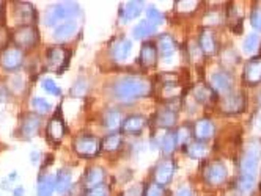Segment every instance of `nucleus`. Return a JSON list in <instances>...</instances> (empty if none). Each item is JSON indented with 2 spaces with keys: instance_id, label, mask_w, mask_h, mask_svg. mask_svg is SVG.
I'll return each instance as SVG.
<instances>
[{
  "instance_id": "obj_1",
  "label": "nucleus",
  "mask_w": 261,
  "mask_h": 196,
  "mask_svg": "<svg viewBox=\"0 0 261 196\" xmlns=\"http://www.w3.org/2000/svg\"><path fill=\"white\" fill-rule=\"evenodd\" d=\"M114 97L118 102L129 104L151 93V82L142 76H124L114 85Z\"/></svg>"
},
{
  "instance_id": "obj_2",
  "label": "nucleus",
  "mask_w": 261,
  "mask_h": 196,
  "mask_svg": "<svg viewBox=\"0 0 261 196\" xmlns=\"http://www.w3.org/2000/svg\"><path fill=\"white\" fill-rule=\"evenodd\" d=\"M81 13V8L76 2H60L50 5L44 13V24L47 27H57L66 21L74 19Z\"/></svg>"
},
{
  "instance_id": "obj_3",
  "label": "nucleus",
  "mask_w": 261,
  "mask_h": 196,
  "mask_svg": "<svg viewBox=\"0 0 261 196\" xmlns=\"http://www.w3.org/2000/svg\"><path fill=\"white\" fill-rule=\"evenodd\" d=\"M228 177V170L225 164L220 162V160H211L206 165L203 167V179L208 185L217 187L222 185L227 181Z\"/></svg>"
},
{
  "instance_id": "obj_4",
  "label": "nucleus",
  "mask_w": 261,
  "mask_h": 196,
  "mask_svg": "<svg viewBox=\"0 0 261 196\" xmlns=\"http://www.w3.org/2000/svg\"><path fill=\"white\" fill-rule=\"evenodd\" d=\"M259 157H261V149L258 145H249L241 157V176H250L256 177L258 165H259Z\"/></svg>"
},
{
  "instance_id": "obj_5",
  "label": "nucleus",
  "mask_w": 261,
  "mask_h": 196,
  "mask_svg": "<svg viewBox=\"0 0 261 196\" xmlns=\"http://www.w3.org/2000/svg\"><path fill=\"white\" fill-rule=\"evenodd\" d=\"M72 148L77 155L84 158H91L98 155V152L101 151V140L93 135H81L74 140Z\"/></svg>"
},
{
  "instance_id": "obj_6",
  "label": "nucleus",
  "mask_w": 261,
  "mask_h": 196,
  "mask_svg": "<svg viewBox=\"0 0 261 196\" xmlns=\"http://www.w3.org/2000/svg\"><path fill=\"white\" fill-rule=\"evenodd\" d=\"M219 109L225 115H238L246 109V96L242 93H228L223 94L219 101Z\"/></svg>"
},
{
  "instance_id": "obj_7",
  "label": "nucleus",
  "mask_w": 261,
  "mask_h": 196,
  "mask_svg": "<svg viewBox=\"0 0 261 196\" xmlns=\"http://www.w3.org/2000/svg\"><path fill=\"white\" fill-rule=\"evenodd\" d=\"M13 41L17 49H32L38 43V31L33 25H21L13 33Z\"/></svg>"
},
{
  "instance_id": "obj_8",
  "label": "nucleus",
  "mask_w": 261,
  "mask_h": 196,
  "mask_svg": "<svg viewBox=\"0 0 261 196\" xmlns=\"http://www.w3.org/2000/svg\"><path fill=\"white\" fill-rule=\"evenodd\" d=\"M175 170H176V167H175V162L172 158L165 157V158L159 160L154 167V184H158L161 187L167 185L172 181Z\"/></svg>"
},
{
  "instance_id": "obj_9",
  "label": "nucleus",
  "mask_w": 261,
  "mask_h": 196,
  "mask_svg": "<svg viewBox=\"0 0 261 196\" xmlns=\"http://www.w3.org/2000/svg\"><path fill=\"white\" fill-rule=\"evenodd\" d=\"M24 63V53L21 49L17 47H7L2 55H0V64L8 73H13V71H17Z\"/></svg>"
},
{
  "instance_id": "obj_10",
  "label": "nucleus",
  "mask_w": 261,
  "mask_h": 196,
  "mask_svg": "<svg viewBox=\"0 0 261 196\" xmlns=\"http://www.w3.org/2000/svg\"><path fill=\"white\" fill-rule=\"evenodd\" d=\"M68 55L69 53L60 47V46H54L47 50L46 53V68L49 71H62L65 69L68 63Z\"/></svg>"
},
{
  "instance_id": "obj_11",
  "label": "nucleus",
  "mask_w": 261,
  "mask_h": 196,
  "mask_svg": "<svg viewBox=\"0 0 261 196\" xmlns=\"http://www.w3.org/2000/svg\"><path fill=\"white\" fill-rule=\"evenodd\" d=\"M211 88L216 91V94H228L233 88V76L227 71H216L211 76Z\"/></svg>"
},
{
  "instance_id": "obj_12",
  "label": "nucleus",
  "mask_w": 261,
  "mask_h": 196,
  "mask_svg": "<svg viewBox=\"0 0 261 196\" xmlns=\"http://www.w3.org/2000/svg\"><path fill=\"white\" fill-rule=\"evenodd\" d=\"M242 80L249 86L261 83V57H253L246 63L242 71Z\"/></svg>"
},
{
  "instance_id": "obj_13",
  "label": "nucleus",
  "mask_w": 261,
  "mask_h": 196,
  "mask_svg": "<svg viewBox=\"0 0 261 196\" xmlns=\"http://www.w3.org/2000/svg\"><path fill=\"white\" fill-rule=\"evenodd\" d=\"M158 46L156 43H151V41H145L140 47V57H139V61L142 64V68L145 69H151L156 66L158 63Z\"/></svg>"
},
{
  "instance_id": "obj_14",
  "label": "nucleus",
  "mask_w": 261,
  "mask_h": 196,
  "mask_svg": "<svg viewBox=\"0 0 261 196\" xmlns=\"http://www.w3.org/2000/svg\"><path fill=\"white\" fill-rule=\"evenodd\" d=\"M146 118L143 115H129L123 119L121 132L126 135H140L146 127Z\"/></svg>"
},
{
  "instance_id": "obj_15",
  "label": "nucleus",
  "mask_w": 261,
  "mask_h": 196,
  "mask_svg": "<svg viewBox=\"0 0 261 196\" xmlns=\"http://www.w3.org/2000/svg\"><path fill=\"white\" fill-rule=\"evenodd\" d=\"M130 52H133V41L129 38H120L110 47V55L117 63H123L129 58Z\"/></svg>"
},
{
  "instance_id": "obj_16",
  "label": "nucleus",
  "mask_w": 261,
  "mask_h": 196,
  "mask_svg": "<svg viewBox=\"0 0 261 196\" xmlns=\"http://www.w3.org/2000/svg\"><path fill=\"white\" fill-rule=\"evenodd\" d=\"M214 132H216L214 122L208 118L198 119L192 127V137H195V140L198 141H204V143H206L210 138H213Z\"/></svg>"
},
{
  "instance_id": "obj_17",
  "label": "nucleus",
  "mask_w": 261,
  "mask_h": 196,
  "mask_svg": "<svg viewBox=\"0 0 261 196\" xmlns=\"http://www.w3.org/2000/svg\"><path fill=\"white\" fill-rule=\"evenodd\" d=\"M65 122L62 119L60 115H54V118L49 121L47 124V129H46V134H47V138L52 141V143H60L65 137Z\"/></svg>"
},
{
  "instance_id": "obj_18",
  "label": "nucleus",
  "mask_w": 261,
  "mask_h": 196,
  "mask_svg": "<svg viewBox=\"0 0 261 196\" xmlns=\"http://www.w3.org/2000/svg\"><path fill=\"white\" fill-rule=\"evenodd\" d=\"M14 14H16V19L22 25H32L36 19V13H35L33 5L27 4V2L14 4Z\"/></svg>"
},
{
  "instance_id": "obj_19",
  "label": "nucleus",
  "mask_w": 261,
  "mask_h": 196,
  "mask_svg": "<svg viewBox=\"0 0 261 196\" xmlns=\"http://www.w3.org/2000/svg\"><path fill=\"white\" fill-rule=\"evenodd\" d=\"M145 10V4L139 2V0H134V2H127L120 8V19L123 24L134 21L142 14V11Z\"/></svg>"
},
{
  "instance_id": "obj_20",
  "label": "nucleus",
  "mask_w": 261,
  "mask_h": 196,
  "mask_svg": "<svg viewBox=\"0 0 261 196\" xmlns=\"http://www.w3.org/2000/svg\"><path fill=\"white\" fill-rule=\"evenodd\" d=\"M192 96L198 104H203V105H210V104L216 102V99H217L216 91L210 85H204V83H200L194 88Z\"/></svg>"
},
{
  "instance_id": "obj_21",
  "label": "nucleus",
  "mask_w": 261,
  "mask_h": 196,
  "mask_svg": "<svg viewBox=\"0 0 261 196\" xmlns=\"http://www.w3.org/2000/svg\"><path fill=\"white\" fill-rule=\"evenodd\" d=\"M121 124H123V115L117 109H110L102 115V126L110 134L121 129Z\"/></svg>"
},
{
  "instance_id": "obj_22",
  "label": "nucleus",
  "mask_w": 261,
  "mask_h": 196,
  "mask_svg": "<svg viewBox=\"0 0 261 196\" xmlns=\"http://www.w3.org/2000/svg\"><path fill=\"white\" fill-rule=\"evenodd\" d=\"M104 179H106L104 170L101 167H91V168H88V171L85 174L84 184L88 190H93V188H98V187L104 185Z\"/></svg>"
},
{
  "instance_id": "obj_23",
  "label": "nucleus",
  "mask_w": 261,
  "mask_h": 196,
  "mask_svg": "<svg viewBox=\"0 0 261 196\" xmlns=\"http://www.w3.org/2000/svg\"><path fill=\"white\" fill-rule=\"evenodd\" d=\"M40 126H41V119H40V116L29 113V115H25L24 119H22V124H21V135H22L24 138H32V137H35L36 134H38Z\"/></svg>"
},
{
  "instance_id": "obj_24",
  "label": "nucleus",
  "mask_w": 261,
  "mask_h": 196,
  "mask_svg": "<svg viewBox=\"0 0 261 196\" xmlns=\"http://www.w3.org/2000/svg\"><path fill=\"white\" fill-rule=\"evenodd\" d=\"M76 31H77V21L71 19V21H66V22L55 27L54 38L57 41H68L76 35Z\"/></svg>"
},
{
  "instance_id": "obj_25",
  "label": "nucleus",
  "mask_w": 261,
  "mask_h": 196,
  "mask_svg": "<svg viewBox=\"0 0 261 196\" xmlns=\"http://www.w3.org/2000/svg\"><path fill=\"white\" fill-rule=\"evenodd\" d=\"M176 110H173L172 107H165V109H161L156 115H154V124L158 127H164V129H170L173 124L176 122Z\"/></svg>"
},
{
  "instance_id": "obj_26",
  "label": "nucleus",
  "mask_w": 261,
  "mask_h": 196,
  "mask_svg": "<svg viewBox=\"0 0 261 196\" xmlns=\"http://www.w3.org/2000/svg\"><path fill=\"white\" fill-rule=\"evenodd\" d=\"M158 53L162 57V58H169V57H172L173 53H175V50H176V43H175V40L170 37V35H161V37L158 38Z\"/></svg>"
},
{
  "instance_id": "obj_27",
  "label": "nucleus",
  "mask_w": 261,
  "mask_h": 196,
  "mask_svg": "<svg viewBox=\"0 0 261 196\" xmlns=\"http://www.w3.org/2000/svg\"><path fill=\"white\" fill-rule=\"evenodd\" d=\"M198 47L204 53V55H213L216 52V40H214V33L210 28H204L200 33L198 38Z\"/></svg>"
},
{
  "instance_id": "obj_28",
  "label": "nucleus",
  "mask_w": 261,
  "mask_h": 196,
  "mask_svg": "<svg viewBox=\"0 0 261 196\" xmlns=\"http://www.w3.org/2000/svg\"><path fill=\"white\" fill-rule=\"evenodd\" d=\"M186 154H188L191 158L200 160L203 157H206L208 154V145L204 141H198V140H191L188 145H186Z\"/></svg>"
},
{
  "instance_id": "obj_29",
  "label": "nucleus",
  "mask_w": 261,
  "mask_h": 196,
  "mask_svg": "<svg viewBox=\"0 0 261 196\" xmlns=\"http://www.w3.org/2000/svg\"><path fill=\"white\" fill-rule=\"evenodd\" d=\"M55 191V176L54 174H43L38 179L36 193L38 196H52Z\"/></svg>"
},
{
  "instance_id": "obj_30",
  "label": "nucleus",
  "mask_w": 261,
  "mask_h": 196,
  "mask_svg": "<svg viewBox=\"0 0 261 196\" xmlns=\"http://www.w3.org/2000/svg\"><path fill=\"white\" fill-rule=\"evenodd\" d=\"M71 184H72L71 171L66 168L59 170L57 174H55V190H57L59 193H66L71 188Z\"/></svg>"
},
{
  "instance_id": "obj_31",
  "label": "nucleus",
  "mask_w": 261,
  "mask_h": 196,
  "mask_svg": "<svg viewBox=\"0 0 261 196\" xmlns=\"http://www.w3.org/2000/svg\"><path fill=\"white\" fill-rule=\"evenodd\" d=\"M121 146H123V135L120 132H112L101 141V148L107 152H115L121 149Z\"/></svg>"
},
{
  "instance_id": "obj_32",
  "label": "nucleus",
  "mask_w": 261,
  "mask_h": 196,
  "mask_svg": "<svg viewBox=\"0 0 261 196\" xmlns=\"http://www.w3.org/2000/svg\"><path fill=\"white\" fill-rule=\"evenodd\" d=\"M156 28H158V27H154L153 24H150L146 19H142V21L134 27V30H133V37H134L136 40L143 41V40H146L148 37H151V35L156 31Z\"/></svg>"
},
{
  "instance_id": "obj_33",
  "label": "nucleus",
  "mask_w": 261,
  "mask_h": 196,
  "mask_svg": "<svg viewBox=\"0 0 261 196\" xmlns=\"http://www.w3.org/2000/svg\"><path fill=\"white\" fill-rule=\"evenodd\" d=\"M178 143H176V134L175 132H167L162 140L159 141V148L162 149V152L165 155H170L173 154V151L176 149Z\"/></svg>"
},
{
  "instance_id": "obj_34",
  "label": "nucleus",
  "mask_w": 261,
  "mask_h": 196,
  "mask_svg": "<svg viewBox=\"0 0 261 196\" xmlns=\"http://www.w3.org/2000/svg\"><path fill=\"white\" fill-rule=\"evenodd\" d=\"M146 21L150 24H153L154 27H158V25L165 22V17L156 7H148L146 8Z\"/></svg>"
},
{
  "instance_id": "obj_35",
  "label": "nucleus",
  "mask_w": 261,
  "mask_h": 196,
  "mask_svg": "<svg viewBox=\"0 0 261 196\" xmlns=\"http://www.w3.org/2000/svg\"><path fill=\"white\" fill-rule=\"evenodd\" d=\"M236 185H238V190H239L241 193L247 194V193H250V191L255 188V177H250V176H239V179H238Z\"/></svg>"
},
{
  "instance_id": "obj_36",
  "label": "nucleus",
  "mask_w": 261,
  "mask_h": 196,
  "mask_svg": "<svg viewBox=\"0 0 261 196\" xmlns=\"http://www.w3.org/2000/svg\"><path fill=\"white\" fill-rule=\"evenodd\" d=\"M259 46V37L256 33H250L246 37L244 43H242V49H244L246 53H253Z\"/></svg>"
},
{
  "instance_id": "obj_37",
  "label": "nucleus",
  "mask_w": 261,
  "mask_h": 196,
  "mask_svg": "<svg viewBox=\"0 0 261 196\" xmlns=\"http://www.w3.org/2000/svg\"><path fill=\"white\" fill-rule=\"evenodd\" d=\"M32 107H33V110L38 112L40 115H46V113L50 112V104L46 99H43V97H33Z\"/></svg>"
},
{
  "instance_id": "obj_38",
  "label": "nucleus",
  "mask_w": 261,
  "mask_h": 196,
  "mask_svg": "<svg viewBox=\"0 0 261 196\" xmlns=\"http://www.w3.org/2000/svg\"><path fill=\"white\" fill-rule=\"evenodd\" d=\"M176 134V143L181 145V146H186L191 141V137H192V132H191V127L189 126H182L178 129Z\"/></svg>"
},
{
  "instance_id": "obj_39",
  "label": "nucleus",
  "mask_w": 261,
  "mask_h": 196,
  "mask_svg": "<svg viewBox=\"0 0 261 196\" xmlns=\"http://www.w3.org/2000/svg\"><path fill=\"white\" fill-rule=\"evenodd\" d=\"M41 86H43V90L52 96H62V90H60V86L55 83L52 79H44L41 82Z\"/></svg>"
},
{
  "instance_id": "obj_40",
  "label": "nucleus",
  "mask_w": 261,
  "mask_h": 196,
  "mask_svg": "<svg viewBox=\"0 0 261 196\" xmlns=\"http://www.w3.org/2000/svg\"><path fill=\"white\" fill-rule=\"evenodd\" d=\"M250 24L253 30L261 33V7H255L252 14H250Z\"/></svg>"
},
{
  "instance_id": "obj_41",
  "label": "nucleus",
  "mask_w": 261,
  "mask_h": 196,
  "mask_svg": "<svg viewBox=\"0 0 261 196\" xmlns=\"http://www.w3.org/2000/svg\"><path fill=\"white\" fill-rule=\"evenodd\" d=\"M162 193H164L162 187L153 182V184H150V185H146V187H145L143 196H162Z\"/></svg>"
},
{
  "instance_id": "obj_42",
  "label": "nucleus",
  "mask_w": 261,
  "mask_h": 196,
  "mask_svg": "<svg viewBox=\"0 0 261 196\" xmlns=\"http://www.w3.org/2000/svg\"><path fill=\"white\" fill-rule=\"evenodd\" d=\"M87 196H109V188L101 185L98 188H93V190H88V194Z\"/></svg>"
},
{
  "instance_id": "obj_43",
  "label": "nucleus",
  "mask_w": 261,
  "mask_h": 196,
  "mask_svg": "<svg viewBox=\"0 0 261 196\" xmlns=\"http://www.w3.org/2000/svg\"><path fill=\"white\" fill-rule=\"evenodd\" d=\"M143 185H140V184H136V185H133L129 190H127V193H126V196H143Z\"/></svg>"
},
{
  "instance_id": "obj_44",
  "label": "nucleus",
  "mask_w": 261,
  "mask_h": 196,
  "mask_svg": "<svg viewBox=\"0 0 261 196\" xmlns=\"http://www.w3.org/2000/svg\"><path fill=\"white\" fill-rule=\"evenodd\" d=\"M7 41H8V31H7L5 25L0 24V49L5 47Z\"/></svg>"
},
{
  "instance_id": "obj_45",
  "label": "nucleus",
  "mask_w": 261,
  "mask_h": 196,
  "mask_svg": "<svg viewBox=\"0 0 261 196\" xmlns=\"http://www.w3.org/2000/svg\"><path fill=\"white\" fill-rule=\"evenodd\" d=\"M176 196H192V190L188 187H182L176 191Z\"/></svg>"
},
{
  "instance_id": "obj_46",
  "label": "nucleus",
  "mask_w": 261,
  "mask_h": 196,
  "mask_svg": "<svg viewBox=\"0 0 261 196\" xmlns=\"http://www.w3.org/2000/svg\"><path fill=\"white\" fill-rule=\"evenodd\" d=\"M30 160H32V164H38V160H40V152L38 151H33L30 154Z\"/></svg>"
},
{
  "instance_id": "obj_47",
  "label": "nucleus",
  "mask_w": 261,
  "mask_h": 196,
  "mask_svg": "<svg viewBox=\"0 0 261 196\" xmlns=\"http://www.w3.org/2000/svg\"><path fill=\"white\" fill-rule=\"evenodd\" d=\"M13 196H24V187L19 185V187H16L13 190Z\"/></svg>"
},
{
  "instance_id": "obj_48",
  "label": "nucleus",
  "mask_w": 261,
  "mask_h": 196,
  "mask_svg": "<svg viewBox=\"0 0 261 196\" xmlns=\"http://www.w3.org/2000/svg\"><path fill=\"white\" fill-rule=\"evenodd\" d=\"M8 182H10L8 179H4V181H2V188H5V190L10 188V184H8Z\"/></svg>"
},
{
  "instance_id": "obj_49",
  "label": "nucleus",
  "mask_w": 261,
  "mask_h": 196,
  "mask_svg": "<svg viewBox=\"0 0 261 196\" xmlns=\"http://www.w3.org/2000/svg\"><path fill=\"white\" fill-rule=\"evenodd\" d=\"M259 107H261V96H259Z\"/></svg>"
}]
</instances>
